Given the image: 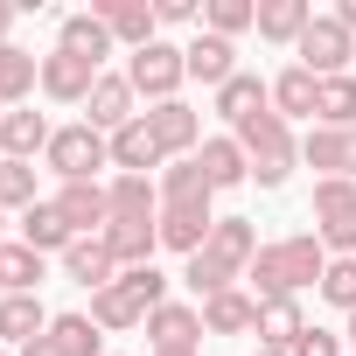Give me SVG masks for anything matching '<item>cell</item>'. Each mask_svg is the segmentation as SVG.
Returning <instances> with one entry per match:
<instances>
[{
  "label": "cell",
  "mask_w": 356,
  "mask_h": 356,
  "mask_svg": "<svg viewBox=\"0 0 356 356\" xmlns=\"http://www.w3.org/2000/svg\"><path fill=\"white\" fill-rule=\"evenodd\" d=\"M231 140L245 147V161H252V182H259V189H286V175L300 168V133H293L280 112H259V119H245Z\"/></svg>",
  "instance_id": "1"
},
{
  "label": "cell",
  "mask_w": 356,
  "mask_h": 356,
  "mask_svg": "<svg viewBox=\"0 0 356 356\" xmlns=\"http://www.w3.org/2000/svg\"><path fill=\"white\" fill-rule=\"evenodd\" d=\"M126 84L147 98V105H168V98H182V84H189V63H182V42H168V35H154L147 49H133L126 56Z\"/></svg>",
  "instance_id": "2"
},
{
  "label": "cell",
  "mask_w": 356,
  "mask_h": 356,
  "mask_svg": "<svg viewBox=\"0 0 356 356\" xmlns=\"http://www.w3.org/2000/svg\"><path fill=\"white\" fill-rule=\"evenodd\" d=\"M42 168L56 175V182H98V175L112 168V140H105V133H91L84 119H77V126H56V140H49Z\"/></svg>",
  "instance_id": "3"
},
{
  "label": "cell",
  "mask_w": 356,
  "mask_h": 356,
  "mask_svg": "<svg viewBox=\"0 0 356 356\" xmlns=\"http://www.w3.org/2000/svg\"><path fill=\"white\" fill-rule=\"evenodd\" d=\"M314 238L328 245V259H356V182L349 175L314 182Z\"/></svg>",
  "instance_id": "4"
},
{
  "label": "cell",
  "mask_w": 356,
  "mask_h": 356,
  "mask_svg": "<svg viewBox=\"0 0 356 356\" xmlns=\"http://www.w3.org/2000/svg\"><path fill=\"white\" fill-rule=\"evenodd\" d=\"M293 63L314 70V77H349V70H356V35H349L335 15H314L307 35L293 42Z\"/></svg>",
  "instance_id": "5"
},
{
  "label": "cell",
  "mask_w": 356,
  "mask_h": 356,
  "mask_svg": "<svg viewBox=\"0 0 356 356\" xmlns=\"http://www.w3.org/2000/svg\"><path fill=\"white\" fill-rule=\"evenodd\" d=\"M140 119H147V133L161 140V154H168V161H196V154H203V140H210V133H203V112H196L189 98L147 105Z\"/></svg>",
  "instance_id": "6"
},
{
  "label": "cell",
  "mask_w": 356,
  "mask_h": 356,
  "mask_svg": "<svg viewBox=\"0 0 356 356\" xmlns=\"http://www.w3.org/2000/svg\"><path fill=\"white\" fill-rule=\"evenodd\" d=\"M133 119H140V91L126 84V70H105V77L91 84V98H84V126L112 140V133L133 126Z\"/></svg>",
  "instance_id": "7"
},
{
  "label": "cell",
  "mask_w": 356,
  "mask_h": 356,
  "mask_svg": "<svg viewBox=\"0 0 356 356\" xmlns=\"http://www.w3.org/2000/svg\"><path fill=\"white\" fill-rule=\"evenodd\" d=\"M210 112L238 133L245 119H259V112H273V77H259V70H238L224 91H210Z\"/></svg>",
  "instance_id": "8"
},
{
  "label": "cell",
  "mask_w": 356,
  "mask_h": 356,
  "mask_svg": "<svg viewBox=\"0 0 356 356\" xmlns=\"http://www.w3.org/2000/svg\"><path fill=\"white\" fill-rule=\"evenodd\" d=\"M49 203L63 210V224H70L77 238H105V224H112L105 182H56V196H49Z\"/></svg>",
  "instance_id": "9"
},
{
  "label": "cell",
  "mask_w": 356,
  "mask_h": 356,
  "mask_svg": "<svg viewBox=\"0 0 356 356\" xmlns=\"http://www.w3.org/2000/svg\"><path fill=\"white\" fill-rule=\"evenodd\" d=\"M49 140H56V126H49V112H35V105H15L8 119H0V161H42Z\"/></svg>",
  "instance_id": "10"
},
{
  "label": "cell",
  "mask_w": 356,
  "mask_h": 356,
  "mask_svg": "<svg viewBox=\"0 0 356 356\" xmlns=\"http://www.w3.org/2000/svg\"><path fill=\"white\" fill-rule=\"evenodd\" d=\"M56 49L77 56V63H91V70H105V56H112L119 42H112V29L98 22V8H84V15H63V22H56Z\"/></svg>",
  "instance_id": "11"
},
{
  "label": "cell",
  "mask_w": 356,
  "mask_h": 356,
  "mask_svg": "<svg viewBox=\"0 0 356 356\" xmlns=\"http://www.w3.org/2000/svg\"><path fill=\"white\" fill-rule=\"evenodd\" d=\"M182 63H189V77H196V84H210V91H224V84L238 77V42H224V35H210V29H196V35L182 42Z\"/></svg>",
  "instance_id": "12"
},
{
  "label": "cell",
  "mask_w": 356,
  "mask_h": 356,
  "mask_svg": "<svg viewBox=\"0 0 356 356\" xmlns=\"http://www.w3.org/2000/svg\"><path fill=\"white\" fill-rule=\"evenodd\" d=\"M98 22L112 29V42L133 56V49H147L154 35H161V15H154V0H98Z\"/></svg>",
  "instance_id": "13"
},
{
  "label": "cell",
  "mask_w": 356,
  "mask_h": 356,
  "mask_svg": "<svg viewBox=\"0 0 356 356\" xmlns=\"http://www.w3.org/2000/svg\"><path fill=\"white\" fill-rule=\"evenodd\" d=\"M15 238H22L29 252H42V259H63V252L77 245V231L63 224V210H56L49 196H42L35 210H22V217H15Z\"/></svg>",
  "instance_id": "14"
},
{
  "label": "cell",
  "mask_w": 356,
  "mask_h": 356,
  "mask_svg": "<svg viewBox=\"0 0 356 356\" xmlns=\"http://www.w3.org/2000/svg\"><path fill=\"white\" fill-rule=\"evenodd\" d=\"M105 252H112V266H119V273H140V266H154V252H161V217H154V224L112 217V224H105Z\"/></svg>",
  "instance_id": "15"
},
{
  "label": "cell",
  "mask_w": 356,
  "mask_h": 356,
  "mask_svg": "<svg viewBox=\"0 0 356 356\" xmlns=\"http://www.w3.org/2000/svg\"><path fill=\"white\" fill-rule=\"evenodd\" d=\"M147 342L154 349H203V307L196 300H168L147 314Z\"/></svg>",
  "instance_id": "16"
},
{
  "label": "cell",
  "mask_w": 356,
  "mask_h": 356,
  "mask_svg": "<svg viewBox=\"0 0 356 356\" xmlns=\"http://www.w3.org/2000/svg\"><path fill=\"white\" fill-rule=\"evenodd\" d=\"M154 189H161V210H210V203H217L210 175H203L196 161H168V168L154 175Z\"/></svg>",
  "instance_id": "17"
},
{
  "label": "cell",
  "mask_w": 356,
  "mask_h": 356,
  "mask_svg": "<svg viewBox=\"0 0 356 356\" xmlns=\"http://www.w3.org/2000/svg\"><path fill=\"white\" fill-rule=\"evenodd\" d=\"M98 77H105V70H91V63H77V56H63V49L42 56V98H49V105H84Z\"/></svg>",
  "instance_id": "18"
},
{
  "label": "cell",
  "mask_w": 356,
  "mask_h": 356,
  "mask_svg": "<svg viewBox=\"0 0 356 356\" xmlns=\"http://www.w3.org/2000/svg\"><path fill=\"white\" fill-rule=\"evenodd\" d=\"M49 307H42V293H0V342L8 349H29L35 335H49Z\"/></svg>",
  "instance_id": "19"
},
{
  "label": "cell",
  "mask_w": 356,
  "mask_h": 356,
  "mask_svg": "<svg viewBox=\"0 0 356 356\" xmlns=\"http://www.w3.org/2000/svg\"><path fill=\"white\" fill-rule=\"evenodd\" d=\"M56 266H63V280H70V286H84V293H105V286L119 280V266H112L105 238H77V245H70Z\"/></svg>",
  "instance_id": "20"
},
{
  "label": "cell",
  "mask_w": 356,
  "mask_h": 356,
  "mask_svg": "<svg viewBox=\"0 0 356 356\" xmlns=\"http://www.w3.org/2000/svg\"><path fill=\"white\" fill-rule=\"evenodd\" d=\"M196 168L210 175V189H217V196L252 182V161H245V147H238L231 133H210V140H203V154H196Z\"/></svg>",
  "instance_id": "21"
},
{
  "label": "cell",
  "mask_w": 356,
  "mask_h": 356,
  "mask_svg": "<svg viewBox=\"0 0 356 356\" xmlns=\"http://www.w3.org/2000/svg\"><path fill=\"white\" fill-rule=\"evenodd\" d=\"M154 168H168V154H161V140L147 133V119L119 126V133H112V175H154Z\"/></svg>",
  "instance_id": "22"
},
{
  "label": "cell",
  "mask_w": 356,
  "mask_h": 356,
  "mask_svg": "<svg viewBox=\"0 0 356 356\" xmlns=\"http://www.w3.org/2000/svg\"><path fill=\"white\" fill-rule=\"evenodd\" d=\"M280 266H286V286L307 293V286H321V273H328V245H321L314 231H293V238H280Z\"/></svg>",
  "instance_id": "23"
},
{
  "label": "cell",
  "mask_w": 356,
  "mask_h": 356,
  "mask_svg": "<svg viewBox=\"0 0 356 356\" xmlns=\"http://www.w3.org/2000/svg\"><path fill=\"white\" fill-rule=\"evenodd\" d=\"M203 335H259V300H252V286H231V293L203 300Z\"/></svg>",
  "instance_id": "24"
},
{
  "label": "cell",
  "mask_w": 356,
  "mask_h": 356,
  "mask_svg": "<svg viewBox=\"0 0 356 356\" xmlns=\"http://www.w3.org/2000/svg\"><path fill=\"white\" fill-rule=\"evenodd\" d=\"M42 91V56L35 49H22V42H8V49H0V105H29Z\"/></svg>",
  "instance_id": "25"
},
{
  "label": "cell",
  "mask_w": 356,
  "mask_h": 356,
  "mask_svg": "<svg viewBox=\"0 0 356 356\" xmlns=\"http://www.w3.org/2000/svg\"><path fill=\"white\" fill-rule=\"evenodd\" d=\"M217 231V210H161V252L175 259H196Z\"/></svg>",
  "instance_id": "26"
},
{
  "label": "cell",
  "mask_w": 356,
  "mask_h": 356,
  "mask_svg": "<svg viewBox=\"0 0 356 356\" xmlns=\"http://www.w3.org/2000/svg\"><path fill=\"white\" fill-rule=\"evenodd\" d=\"M314 98H321V77L314 70H300V63H286L280 77H273V112L293 126V119H307L314 126Z\"/></svg>",
  "instance_id": "27"
},
{
  "label": "cell",
  "mask_w": 356,
  "mask_h": 356,
  "mask_svg": "<svg viewBox=\"0 0 356 356\" xmlns=\"http://www.w3.org/2000/svg\"><path fill=\"white\" fill-rule=\"evenodd\" d=\"M105 335H126V328H147V307H140V293L126 286V280H112L105 293H91V307H84Z\"/></svg>",
  "instance_id": "28"
},
{
  "label": "cell",
  "mask_w": 356,
  "mask_h": 356,
  "mask_svg": "<svg viewBox=\"0 0 356 356\" xmlns=\"http://www.w3.org/2000/svg\"><path fill=\"white\" fill-rule=\"evenodd\" d=\"M307 22H314V0H259V42L293 49L307 35Z\"/></svg>",
  "instance_id": "29"
},
{
  "label": "cell",
  "mask_w": 356,
  "mask_h": 356,
  "mask_svg": "<svg viewBox=\"0 0 356 356\" xmlns=\"http://www.w3.org/2000/svg\"><path fill=\"white\" fill-rule=\"evenodd\" d=\"M105 203H112V217H133V224H154V217H161L154 175H112V182H105Z\"/></svg>",
  "instance_id": "30"
},
{
  "label": "cell",
  "mask_w": 356,
  "mask_h": 356,
  "mask_svg": "<svg viewBox=\"0 0 356 356\" xmlns=\"http://www.w3.org/2000/svg\"><path fill=\"white\" fill-rule=\"evenodd\" d=\"M300 168H314V182L349 175V133H335V126H307V133H300Z\"/></svg>",
  "instance_id": "31"
},
{
  "label": "cell",
  "mask_w": 356,
  "mask_h": 356,
  "mask_svg": "<svg viewBox=\"0 0 356 356\" xmlns=\"http://www.w3.org/2000/svg\"><path fill=\"white\" fill-rule=\"evenodd\" d=\"M203 252H217V259L245 280V266L259 259V224H252V217H217V231H210V245H203Z\"/></svg>",
  "instance_id": "32"
},
{
  "label": "cell",
  "mask_w": 356,
  "mask_h": 356,
  "mask_svg": "<svg viewBox=\"0 0 356 356\" xmlns=\"http://www.w3.org/2000/svg\"><path fill=\"white\" fill-rule=\"evenodd\" d=\"M49 335H56L63 356H112V349H105V328H98L84 307H63V314L49 321Z\"/></svg>",
  "instance_id": "33"
},
{
  "label": "cell",
  "mask_w": 356,
  "mask_h": 356,
  "mask_svg": "<svg viewBox=\"0 0 356 356\" xmlns=\"http://www.w3.org/2000/svg\"><path fill=\"white\" fill-rule=\"evenodd\" d=\"M300 335H307V307L300 300H266L259 307V342L266 349H293Z\"/></svg>",
  "instance_id": "34"
},
{
  "label": "cell",
  "mask_w": 356,
  "mask_h": 356,
  "mask_svg": "<svg viewBox=\"0 0 356 356\" xmlns=\"http://www.w3.org/2000/svg\"><path fill=\"white\" fill-rule=\"evenodd\" d=\"M314 126L356 133V70H349V77H321V98H314Z\"/></svg>",
  "instance_id": "35"
},
{
  "label": "cell",
  "mask_w": 356,
  "mask_h": 356,
  "mask_svg": "<svg viewBox=\"0 0 356 356\" xmlns=\"http://www.w3.org/2000/svg\"><path fill=\"white\" fill-rule=\"evenodd\" d=\"M42 273H49V259H42V252H29L22 238L0 245V286H8V293H35V286H42Z\"/></svg>",
  "instance_id": "36"
},
{
  "label": "cell",
  "mask_w": 356,
  "mask_h": 356,
  "mask_svg": "<svg viewBox=\"0 0 356 356\" xmlns=\"http://www.w3.org/2000/svg\"><path fill=\"white\" fill-rule=\"evenodd\" d=\"M182 286H189V293H196V307H203V300L231 293V286H238V273H231L217 252H196V259H182Z\"/></svg>",
  "instance_id": "37"
},
{
  "label": "cell",
  "mask_w": 356,
  "mask_h": 356,
  "mask_svg": "<svg viewBox=\"0 0 356 356\" xmlns=\"http://www.w3.org/2000/svg\"><path fill=\"white\" fill-rule=\"evenodd\" d=\"M203 29L224 35V42H238L245 29H259V0H210V8H203Z\"/></svg>",
  "instance_id": "38"
},
{
  "label": "cell",
  "mask_w": 356,
  "mask_h": 356,
  "mask_svg": "<svg viewBox=\"0 0 356 356\" xmlns=\"http://www.w3.org/2000/svg\"><path fill=\"white\" fill-rule=\"evenodd\" d=\"M42 196H35V161H8L0 168V210L8 217H22V210H35Z\"/></svg>",
  "instance_id": "39"
},
{
  "label": "cell",
  "mask_w": 356,
  "mask_h": 356,
  "mask_svg": "<svg viewBox=\"0 0 356 356\" xmlns=\"http://www.w3.org/2000/svg\"><path fill=\"white\" fill-rule=\"evenodd\" d=\"M335 314H356V259H328V273H321V286H314Z\"/></svg>",
  "instance_id": "40"
},
{
  "label": "cell",
  "mask_w": 356,
  "mask_h": 356,
  "mask_svg": "<svg viewBox=\"0 0 356 356\" xmlns=\"http://www.w3.org/2000/svg\"><path fill=\"white\" fill-rule=\"evenodd\" d=\"M286 356H342V335H335V328H314V321H307V335H300V342H293Z\"/></svg>",
  "instance_id": "41"
},
{
  "label": "cell",
  "mask_w": 356,
  "mask_h": 356,
  "mask_svg": "<svg viewBox=\"0 0 356 356\" xmlns=\"http://www.w3.org/2000/svg\"><path fill=\"white\" fill-rule=\"evenodd\" d=\"M154 15H161V29H196L203 22L196 0H154Z\"/></svg>",
  "instance_id": "42"
},
{
  "label": "cell",
  "mask_w": 356,
  "mask_h": 356,
  "mask_svg": "<svg viewBox=\"0 0 356 356\" xmlns=\"http://www.w3.org/2000/svg\"><path fill=\"white\" fill-rule=\"evenodd\" d=\"M15 356H63V349H56V335H35V342H29V349H15Z\"/></svg>",
  "instance_id": "43"
},
{
  "label": "cell",
  "mask_w": 356,
  "mask_h": 356,
  "mask_svg": "<svg viewBox=\"0 0 356 356\" xmlns=\"http://www.w3.org/2000/svg\"><path fill=\"white\" fill-rule=\"evenodd\" d=\"M328 15H335V22H342V29L356 35V0H335V8H328Z\"/></svg>",
  "instance_id": "44"
},
{
  "label": "cell",
  "mask_w": 356,
  "mask_h": 356,
  "mask_svg": "<svg viewBox=\"0 0 356 356\" xmlns=\"http://www.w3.org/2000/svg\"><path fill=\"white\" fill-rule=\"evenodd\" d=\"M8 35H15V8L0 0V49H8Z\"/></svg>",
  "instance_id": "45"
},
{
  "label": "cell",
  "mask_w": 356,
  "mask_h": 356,
  "mask_svg": "<svg viewBox=\"0 0 356 356\" xmlns=\"http://www.w3.org/2000/svg\"><path fill=\"white\" fill-rule=\"evenodd\" d=\"M342 342H349V349H356V314H342Z\"/></svg>",
  "instance_id": "46"
},
{
  "label": "cell",
  "mask_w": 356,
  "mask_h": 356,
  "mask_svg": "<svg viewBox=\"0 0 356 356\" xmlns=\"http://www.w3.org/2000/svg\"><path fill=\"white\" fill-rule=\"evenodd\" d=\"M147 356H203V349H147Z\"/></svg>",
  "instance_id": "47"
},
{
  "label": "cell",
  "mask_w": 356,
  "mask_h": 356,
  "mask_svg": "<svg viewBox=\"0 0 356 356\" xmlns=\"http://www.w3.org/2000/svg\"><path fill=\"white\" fill-rule=\"evenodd\" d=\"M349 182H356V133H349Z\"/></svg>",
  "instance_id": "48"
},
{
  "label": "cell",
  "mask_w": 356,
  "mask_h": 356,
  "mask_svg": "<svg viewBox=\"0 0 356 356\" xmlns=\"http://www.w3.org/2000/svg\"><path fill=\"white\" fill-rule=\"evenodd\" d=\"M252 356H286V349H266V342H259V349H252Z\"/></svg>",
  "instance_id": "49"
},
{
  "label": "cell",
  "mask_w": 356,
  "mask_h": 356,
  "mask_svg": "<svg viewBox=\"0 0 356 356\" xmlns=\"http://www.w3.org/2000/svg\"><path fill=\"white\" fill-rule=\"evenodd\" d=\"M0 245H8V210H0Z\"/></svg>",
  "instance_id": "50"
},
{
  "label": "cell",
  "mask_w": 356,
  "mask_h": 356,
  "mask_svg": "<svg viewBox=\"0 0 356 356\" xmlns=\"http://www.w3.org/2000/svg\"><path fill=\"white\" fill-rule=\"evenodd\" d=\"M0 356H15V349H8V342H0Z\"/></svg>",
  "instance_id": "51"
},
{
  "label": "cell",
  "mask_w": 356,
  "mask_h": 356,
  "mask_svg": "<svg viewBox=\"0 0 356 356\" xmlns=\"http://www.w3.org/2000/svg\"><path fill=\"white\" fill-rule=\"evenodd\" d=\"M0 168H8V161H0Z\"/></svg>",
  "instance_id": "52"
},
{
  "label": "cell",
  "mask_w": 356,
  "mask_h": 356,
  "mask_svg": "<svg viewBox=\"0 0 356 356\" xmlns=\"http://www.w3.org/2000/svg\"><path fill=\"white\" fill-rule=\"evenodd\" d=\"M0 293H8V286H0Z\"/></svg>",
  "instance_id": "53"
},
{
  "label": "cell",
  "mask_w": 356,
  "mask_h": 356,
  "mask_svg": "<svg viewBox=\"0 0 356 356\" xmlns=\"http://www.w3.org/2000/svg\"><path fill=\"white\" fill-rule=\"evenodd\" d=\"M112 356H119V349H112Z\"/></svg>",
  "instance_id": "54"
}]
</instances>
